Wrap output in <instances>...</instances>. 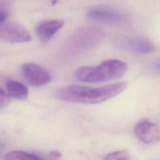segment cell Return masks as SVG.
<instances>
[{
  "mask_svg": "<svg viewBox=\"0 0 160 160\" xmlns=\"http://www.w3.org/2000/svg\"><path fill=\"white\" fill-rule=\"evenodd\" d=\"M7 17H8L7 12L6 11H2L1 10V14H0V23L6 21Z\"/></svg>",
  "mask_w": 160,
  "mask_h": 160,
  "instance_id": "15",
  "label": "cell"
},
{
  "mask_svg": "<svg viewBox=\"0 0 160 160\" xmlns=\"http://www.w3.org/2000/svg\"><path fill=\"white\" fill-rule=\"evenodd\" d=\"M104 160H129V157L127 152L119 150L108 153L105 156Z\"/></svg>",
  "mask_w": 160,
  "mask_h": 160,
  "instance_id": "12",
  "label": "cell"
},
{
  "mask_svg": "<svg viewBox=\"0 0 160 160\" xmlns=\"http://www.w3.org/2000/svg\"><path fill=\"white\" fill-rule=\"evenodd\" d=\"M115 44L121 49L141 54L151 53L155 49L149 39L141 36H120L115 40Z\"/></svg>",
  "mask_w": 160,
  "mask_h": 160,
  "instance_id": "4",
  "label": "cell"
},
{
  "mask_svg": "<svg viewBox=\"0 0 160 160\" xmlns=\"http://www.w3.org/2000/svg\"><path fill=\"white\" fill-rule=\"evenodd\" d=\"M128 65L117 59H106L94 66H82L74 72L75 78L82 82H99L115 79L126 72Z\"/></svg>",
  "mask_w": 160,
  "mask_h": 160,
  "instance_id": "2",
  "label": "cell"
},
{
  "mask_svg": "<svg viewBox=\"0 0 160 160\" xmlns=\"http://www.w3.org/2000/svg\"><path fill=\"white\" fill-rule=\"evenodd\" d=\"M21 72L24 80L32 86H42L49 83L51 80L50 72L36 63L23 64L21 67Z\"/></svg>",
  "mask_w": 160,
  "mask_h": 160,
  "instance_id": "5",
  "label": "cell"
},
{
  "mask_svg": "<svg viewBox=\"0 0 160 160\" xmlns=\"http://www.w3.org/2000/svg\"><path fill=\"white\" fill-rule=\"evenodd\" d=\"M62 154L60 151L54 150L51 151L48 154V158L49 160H59L61 158Z\"/></svg>",
  "mask_w": 160,
  "mask_h": 160,
  "instance_id": "14",
  "label": "cell"
},
{
  "mask_svg": "<svg viewBox=\"0 0 160 160\" xmlns=\"http://www.w3.org/2000/svg\"><path fill=\"white\" fill-rule=\"evenodd\" d=\"M134 131L138 139L145 144H155L160 141L159 126L148 119L139 121Z\"/></svg>",
  "mask_w": 160,
  "mask_h": 160,
  "instance_id": "7",
  "label": "cell"
},
{
  "mask_svg": "<svg viewBox=\"0 0 160 160\" xmlns=\"http://www.w3.org/2000/svg\"><path fill=\"white\" fill-rule=\"evenodd\" d=\"M4 160H44L42 157L22 151H12L4 156Z\"/></svg>",
  "mask_w": 160,
  "mask_h": 160,
  "instance_id": "11",
  "label": "cell"
},
{
  "mask_svg": "<svg viewBox=\"0 0 160 160\" xmlns=\"http://www.w3.org/2000/svg\"><path fill=\"white\" fill-rule=\"evenodd\" d=\"M87 17L91 20L111 23L122 22L127 18L122 12L107 7L93 8L88 11Z\"/></svg>",
  "mask_w": 160,
  "mask_h": 160,
  "instance_id": "8",
  "label": "cell"
},
{
  "mask_svg": "<svg viewBox=\"0 0 160 160\" xmlns=\"http://www.w3.org/2000/svg\"><path fill=\"white\" fill-rule=\"evenodd\" d=\"M10 96L8 93H6V92L2 89V88H1L0 89V107L1 109L6 108L9 101H10Z\"/></svg>",
  "mask_w": 160,
  "mask_h": 160,
  "instance_id": "13",
  "label": "cell"
},
{
  "mask_svg": "<svg viewBox=\"0 0 160 160\" xmlns=\"http://www.w3.org/2000/svg\"><path fill=\"white\" fill-rule=\"evenodd\" d=\"M159 69H160V64H159Z\"/></svg>",
  "mask_w": 160,
  "mask_h": 160,
  "instance_id": "17",
  "label": "cell"
},
{
  "mask_svg": "<svg viewBox=\"0 0 160 160\" xmlns=\"http://www.w3.org/2000/svg\"><path fill=\"white\" fill-rule=\"evenodd\" d=\"M1 39L11 43H22L32 40L30 33L21 25L5 21L0 23Z\"/></svg>",
  "mask_w": 160,
  "mask_h": 160,
  "instance_id": "6",
  "label": "cell"
},
{
  "mask_svg": "<svg viewBox=\"0 0 160 160\" xmlns=\"http://www.w3.org/2000/svg\"><path fill=\"white\" fill-rule=\"evenodd\" d=\"M62 19H46L36 24L34 31L38 38L42 41L51 40L63 27Z\"/></svg>",
  "mask_w": 160,
  "mask_h": 160,
  "instance_id": "9",
  "label": "cell"
},
{
  "mask_svg": "<svg viewBox=\"0 0 160 160\" xmlns=\"http://www.w3.org/2000/svg\"><path fill=\"white\" fill-rule=\"evenodd\" d=\"M58 1H59V0H50L51 5H52V6H55V5H56V4L58 3Z\"/></svg>",
  "mask_w": 160,
  "mask_h": 160,
  "instance_id": "16",
  "label": "cell"
},
{
  "mask_svg": "<svg viewBox=\"0 0 160 160\" xmlns=\"http://www.w3.org/2000/svg\"><path fill=\"white\" fill-rule=\"evenodd\" d=\"M8 94L11 98L19 101H24L28 97V89L23 84L14 80H9L6 83Z\"/></svg>",
  "mask_w": 160,
  "mask_h": 160,
  "instance_id": "10",
  "label": "cell"
},
{
  "mask_svg": "<svg viewBox=\"0 0 160 160\" xmlns=\"http://www.w3.org/2000/svg\"><path fill=\"white\" fill-rule=\"evenodd\" d=\"M127 87L125 82H119L98 88L77 84L68 85L59 89L56 93L58 99L69 102L98 104L117 96Z\"/></svg>",
  "mask_w": 160,
  "mask_h": 160,
  "instance_id": "1",
  "label": "cell"
},
{
  "mask_svg": "<svg viewBox=\"0 0 160 160\" xmlns=\"http://www.w3.org/2000/svg\"><path fill=\"white\" fill-rule=\"evenodd\" d=\"M104 36V32L99 28H83L77 30L69 36L66 41V45L78 50L89 49L100 42Z\"/></svg>",
  "mask_w": 160,
  "mask_h": 160,
  "instance_id": "3",
  "label": "cell"
}]
</instances>
